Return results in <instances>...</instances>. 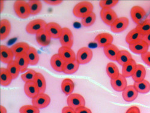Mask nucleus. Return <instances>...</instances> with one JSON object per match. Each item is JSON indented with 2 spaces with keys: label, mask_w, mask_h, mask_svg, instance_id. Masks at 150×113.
<instances>
[{
  "label": "nucleus",
  "mask_w": 150,
  "mask_h": 113,
  "mask_svg": "<svg viewBox=\"0 0 150 113\" xmlns=\"http://www.w3.org/2000/svg\"><path fill=\"white\" fill-rule=\"evenodd\" d=\"M93 5L90 2L82 1L74 6L73 13L76 17L82 19L93 12Z\"/></svg>",
  "instance_id": "nucleus-1"
},
{
  "label": "nucleus",
  "mask_w": 150,
  "mask_h": 113,
  "mask_svg": "<svg viewBox=\"0 0 150 113\" xmlns=\"http://www.w3.org/2000/svg\"><path fill=\"white\" fill-rule=\"evenodd\" d=\"M14 9L17 16L21 19L28 18L31 15L29 4L26 1L21 0L15 1Z\"/></svg>",
  "instance_id": "nucleus-2"
},
{
  "label": "nucleus",
  "mask_w": 150,
  "mask_h": 113,
  "mask_svg": "<svg viewBox=\"0 0 150 113\" xmlns=\"http://www.w3.org/2000/svg\"><path fill=\"white\" fill-rule=\"evenodd\" d=\"M46 25L47 23L43 19H34L28 23L26 27V31L29 34H36L41 30L45 29Z\"/></svg>",
  "instance_id": "nucleus-3"
},
{
  "label": "nucleus",
  "mask_w": 150,
  "mask_h": 113,
  "mask_svg": "<svg viewBox=\"0 0 150 113\" xmlns=\"http://www.w3.org/2000/svg\"><path fill=\"white\" fill-rule=\"evenodd\" d=\"M93 51L88 47H83L79 49L76 55V60L80 65H85L93 58Z\"/></svg>",
  "instance_id": "nucleus-4"
},
{
  "label": "nucleus",
  "mask_w": 150,
  "mask_h": 113,
  "mask_svg": "<svg viewBox=\"0 0 150 113\" xmlns=\"http://www.w3.org/2000/svg\"><path fill=\"white\" fill-rule=\"evenodd\" d=\"M67 103L69 107L76 109L78 108L85 107V100L84 97L78 93H71L67 97Z\"/></svg>",
  "instance_id": "nucleus-5"
},
{
  "label": "nucleus",
  "mask_w": 150,
  "mask_h": 113,
  "mask_svg": "<svg viewBox=\"0 0 150 113\" xmlns=\"http://www.w3.org/2000/svg\"><path fill=\"white\" fill-rule=\"evenodd\" d=\"M100 16L102 21L109 26H111L118 19L117 14L112 9H102L100 11Z\"/></svg>",
  "instance_id": "nucleus-6"
},
{
  "label": "nucleus",
  "mask_w": 150,
  "mask_h": 113,
  "mask_svg": "<svg viewBox=\"0 0 150 113\" xmlns=\"http://www.w3.org/2000/svg\"><path fill=\"white\" fill-rule=\"evenodd\" d=\"M51 102V97L45 93H40L34 98L32 99L33 105L39 109L47 107Z\"/></svg>",
  "instance_id": "nucleus-7"
},
{
  "label": "nucleus",
  "mask_w": 150,
  "mask_h": 113,
  "mask_svg": "<svg viewBox=\"0 0 150 113\" xmlns=\"http://www.w3.org/2000/svg\"><path fill=\"white\" fill-rule=\"evenodd\" d=\"M59 41L62 46L71 48L73 45V35L71 31L68 28H62V34L59 37Z\"/></svg>",
  "instance_id": "nucleus-8"
},
{
  "label": "nucleus",
  "mask_w": 150,
  "mask_h": 113,
  "mask_svg": "<svg viewBox=\"0 0 150 113\" xmlns=\"http://www.w3.org/2000/svg\"><path fill=\"white\" fill-rule=\"evenodd\" d=\"M129 24V20L126 17L118 18L110 26V30L115 33H119L126 30Z\"/></svg>",
  "instance_id": "nucleus-9"
},
{
  "label": "nucleus",
  "mask_w": 150,
  "mask_h": 113,
  "mask_svg": "<svg viewBox=\"0 0 150 113\" xmlns=\"http://www.w3.org/2000/svg\"><path fill=\"white\" fill-rule=\"evenodd\" d=\"M110 85L114 90L121 92L127 87V81L126 77L122 74H120L117 78L110 80Z\"/></svg>",
  "instance_id": "nucleus-10"
},
{
  "label": "nucleus",
  "mask_w": 150,
  "mask_h": 113,
  "mask_svg": "<svg viewBox=\"0 0 150 113\" xmlns=\"http://www.w3.org/2000/svg\"><path fill=\"white\" fill-rule=\"evenodd\" d=\"M45 30L51 36V38L59 39L62 34V28L56 22H49L47 23Z\"/></svg>",
  "instance_id": "nucleus-11"
},
{
  "label": "nucleus",
  "mask_w": 150,
  "mask_h": 113,
  "mask_svg": "<svg viewBox=\"0 0 150 113\" xmlns=\"http://www.w3.org/2000/svg\"><path fill=\"white\" fill-rule=\"evenodd\" d=\"M58 55L65 62L72 61L76 60V55L73 50L67 47L61 46L58 49Z\"/></svg>",
  "instance_id": "nucleus-12"
},
{
  "label": "nucleus",
  "mask_w": 150,
  "mask_h": 113,
  "mask_svg": "<svg viewBox=\"0 0 150 113\" xmlns=\"http://www.w3.org/2000/svg\"><path fill=\"white\" fill-rule=\"evenodd\" d=\"M130 14L133 21L138 25L142 22V20L145 17L146 12L142 7L136 6L132 8Z\"/></svg>",
  "instance_id": "nucleus-13"
},
{
  "label": "nucleus",
  "mask_w": 150,
  "mask_h": 113,
  "mask_svg": "<svg viewBox=\"0 0 150 113\" xmlns=\"http://www.w3.org/2000/svg\"><path fill=\"white\" fill-rule=\"evenodd\" d=\"M13 53L12 52L11 48L5 46L1 45L0 46V59L1 61L6 64H9L13 61Z\"/></svg>",
  "instance_id": "nucleus-14"
},
{
  "label": "nucleus",
  "mask_w": 150,
  "mask_h": 113,
  "mask_svg": "<svg viewBox=\"0 0 150 113\" xmlns=\"http://www.w3.org/2000/svg\"><path fill=\"white\" fill-rule=\"evenodd\" d=\"M148 48L149 45L143 40L129 45V49L131 51L136 54L142 55L148 52Z\"/></svg>",
  "instance_id": "nucleus-15"
},
{
  "label": "nucleus",
  "mask_w": 150,
  "mask_h": 113,
  "mask_svg": "<svg viewBox=\"0 0 150 113\" xmlns=\"http://www.w3.org/2000/svg\"><path fill=\"white\" fill-rule=\"evenodd\" d=\"M122 96L125 101L130 102L137 98L138 96V92L136 90L133 85H129L122 92Z\"/></svg>",
  "instance_id": "nucleus-16"
},
{
  "label": "nucleus",
  "mask_w": 150,
  "mask_h": 113,
  "mask_svg": "<svg viewBox=\"0 0 150 113\" xmlns=\"http://www.w3.org/2000/svg\"><path fill=\"white\" fill-rule=\"evenodd\" d=\"M114 37L110 34L103 33L98 34L95 38V41L98 47H105L108 45L111 44L113 42Z\"/></svg>",
  "instance_id": "nucleus-17"
},
{
  "label": "nucleus",
  "mask_w": 150,
  "mask_h": 113,
  "mask_svg": "<svg viewBox=\"0 0 150 113\" xmlns=\"http://www.w3.org/2000/svg\"><path fill=\"white\" fill-rule=\"evenodd\" d=\"M136 66L137 64L136 61L132 58L122 66V75L126 78L132 77L136 70Z\"/></svg>",
  "instance_id": "nucleus-18"
},
{
  "label": "nucleus",
  "mask_w": 150,
  "mask_h": 113,
  "mask_svg": "<svg viewBox=\"0 0 150 113\" xmlns=\"http://www.w3.org/2000/svg\"><path fill=\"white\" fill-rule=\"evenodd\" d=\"M24 92L26 95L33 99L40 93V91L34 81L25 82L24 85Z\"/></svg>",
  "instance_id": "nucleus-19"
},
{
  "label": "nucleus",
  "mask_w": 150,
  "mask_h": 113,
  "mask_svg": "<svg viewBox=\"0 0 150 113\" xmlns=\"http://www.w3.org/2000/svg\"><path fill=\"white\" fill-rule=\"evenodd\" d=\"M30 46L25 42H19L13 45L11 47L12 52L13 53L15 57L27 54L30 49Z\"/></svg>",
  "instance_id": "nucleus-20"
},
{
  "label": "nucleus",
  "mask_w": 150,
  "mask_h": 113,
  "mask_svg": "<svg viewBox=\"0 0 150 113\" xmlns=\"http://www.w3.org/2000/svg\"><path fill=\"white\" fill-rule=\"evenodd\" d=\"M103 51L106 56L110 60L116 61L120 50L114 44H109L103 48Z\"/></svg>",
  "instance_id": "nucleus-21"
},
{
  "label": "nucleus",
  "mask_w": 150,
  "mask_h": 113,
  "mask_svg": "<svg viewBox=\"0 0 150 113\" xmlns=\"http://www.w3.org/2000/svg\"><path fill=\"white\" fill-rule=\"evenodd\" d=\"M51 37L45 29H43L36 34V41L39 45L42 46H47L51 43Z\"/></svg>",
  "instance_id": "nucleus-22"
},
{
  "label": "nucleus",
  "mask_w": 150,
  "mask_h": 113,
  "mask_svg": "<svg viewBox=\"0 0 150 113\" xmlns=\"http://www.w3.org/2000/svg\"><path fill=\"white\" fill-rule=\"evenodd\" d=\"M144 35L141 34L136 28L131 30L126 37V42L130 45L143 40Z\"/></svg>",
  "instance_id": "nucleus-23"
},
{
  "label": "nucleus",
  "mask_w": 150,
  "mask_h": 113,
  "mask_svg": "<svg viewBox=\"0 0 150 113\" xmlns=\"http://www.w3.org/2000/svg\"><path fill=\"white\" fill-rule=\"evenodd\" d=\"M11 30V24L7 19H2L0 22V39L4 40L8 36Z\"/></svg>",
  "instance_id": "nucleus-24"
},
{
  "label": "nucleus",
  "mask_w": 150,
  "mask_h": 113,
  "mask_svg": "<svg viewBox=\"0 0 150 113\" xmlns=\"http://www.w3.org/2000/svg\"><path fill=\"white\" fill-rule=\"evenodd\" d=\"M65 61L62 60L58 54H54L51 58V65L53 69L58 72H62Z\"/></svg>",
  "instance_id": "nucleus-25"
},
{
  "label": "nucleus",
  "mask_w": 150,
  "mask_h": 113,
  "mask_svg": "<svg viewBox=\"0 0 150 113\" xmlns=\"http://www.w3.org/2000/svg\"><path fill=\"white\" fill-rule=\"evenodd\" d=\"M79 65L80 64L76 60L72 61L65 62L63 69H62V72L68 75L73 74L78 70Z\"/></svg>",
  "instance_id": "nucleus-26"
},
{
  "label": "nucleus",
  "mask_w": 150,
  "mask_h": 113,
  "mask_svg": "<svg viewBox=\"0 0 150 113\" xmlns=\"http://www.w3.org/2000/svg\"><path fill=\"white\" fill-rule=\"evenodd\" d=\"M146 76L145 68L142 65H137L136 70L132 75V78L134 82H140L145 80Z\"/></svg>",
  "instance_id": "nucleus-27"
},
{
  "label": "nucleus",
  "mask_w": 150,
  "mask_h": 113,
  "mask_svg": "<svg viewBox=\"0 0 150 113\" xmlns=\"http://www.w3.org/2000/svg\"><path fill=\"white\" fill-rule=\"evenodd\" d=\"M15 60L18 65L21 73H23L24 72H25V70H27L28 66L30 65L27 54H24L15 57Z\"/></svg>",
  "instance_id": "nucleus-28"
},
{
  "label": "nucleus",
  "mask_w": 150,
  "mask_h": 113,
  "mask_svg": "<svg viewBox=\"0 0 150 113\" xmlns=\"http://www.w3.org/2000/svg\"><path fill=\"white\" fill-rule=\"evenodd\" d=\"M13 78L7 69L1 68L0 69V83L3 86H7L11 84Z\"/></svg>",
  "instance_id": "nucleus-29"
},
{
  "label": "nucleus",
  "mask_w": 150,
  "mask_h": 113,
  "mask_svg": "<svg viewBox=\"0 0 150 113\" xmlns=\"http://www.w3.org/2000/svg\"><path fill=\"white\" fill-rule=\"evenodd\" d=\"M133 85L138 93L144 94L150 91V83L147 80H144L140 82H134Z\"/></svg>",
  "instance_id": "nucleus-30"
},
{
  "label": "nucleus",
  "mask_w": 150,
  "mask_h": 113,
  "mask_svg": "<svg viewBox=\"0 0 150 113\" xmlns=\"http://www.w3.org/2000/svg\"><path fill=\"white\" fill-rule=\"evenodd\" d=\"M74 89L73 81L69 78H66L62 81L61 83V89L63 93L66 95H70L72 93Z\"/></svg>",
  "instance_id": "nucleus-31"
},
{
  "label": "nucleus",
  "mask_w": 150,
  "mask_h": 113,
  "mask_svg": "<svg viewBox=\"0 0 150 113\" xmlns=\"http://www.w3.org/2000/svg\"><path fill=\"white\" fill-rule=\"evenodd\" d=\"M106 72L110 79H115L120 75V71L117 66L114 63L110 62L106 66Z\"/></svg>",
  "instance_id": "nucleus-32"
},
{
  "label": "nucleus",
  "mask_w": 150,
  "mask_h": 113,
  "mask_svg": "<svg viewBox=\"0 0 150 113\" xmlns=\"http://www.w3.org/2000/svg\"><path fill=\"white\" fill-rule=\"evenodd\" d=\"M34 82L37 85L40 93H45L46 88V82L43 75L40 73H37Z\"/></svg>",
  "instance_id": "nucleus-33"
},
{
  "label": "nucleus",
  "mask_w": 150,
  "mask_h": 113,
  "mask_svg": "<svg viewBox=\"0 0 150 113\" xmlns=\"http://www.w3.org/2000/svg\"><path fill=\"white\" fill-rule=\"evenodd\" d=\"M132 59V56L129 51H126V50H121V51H120L118 54L116 61L119 65L123 66L125 63H126L127 62Z\"/></svg>",
  "instance_id": "nucleus-34"
},
{
  "label": "nucleus",
  "mask_w": 150,
  "mask_h": 113,
  "mask_svg": "<svg viewBox=\"0 0 150 113\" xmlns=\"http://www.w3.org/2000/svg\"><path fill=\"white\" fill-rule=\"evenodd\" d=\"M27 55L30 65L34 66L38 63L39 61V55L34 48L30 47Z\"/></svg>",
  "instance_id": "nucleus-35"
},
{
  "label": "nucleus",
  "mask_w": 150,
  "mask_h": 113,
  "mask_svg": "<svg viewBox=\"0 0 150 113\" xmlns=\"http://www.w3.org/2000/svg\"><path fill=\"white\" fill-rule=\"evenodd\" d=\"M7 69L11 75L13 80L17 78L19 76V73L21 72L19 67L15 60H13V61H11L9 64L7 65Z\"/></svg>",
  "instance_id": "nucleus-36"
},
{
  "label": "nucleus",
  "mask_w": 150,
  "mask_h": 113,
  "mask_svg": "<svg viewBox=\"0 0 150 113\" xmlns=\"http://www.w3.org/2000/svg\"><path fill=\"white\" fill-rule=\"evenodd\" d=\"M31 15H35L39 14L42 9V4L38 0H31L28 1Z\"/></svg>",
  "instance_id": "nucleus-37"
},
{
  "label": "nucleus",
  "mask_w": 150,
  "mask_h": 113,
  "mask_svg": "<svg viewBox=\"0 0 150 113\" xmlns=\"http://www.w3.org/2000/svg\"><path fill=\"white\" fill-rule=\"evenodd\" d=\"M136 28L143 35L150 33V19L142 21L141 23L137 25Z\"/></svg>",
  "instance_id": "nucleus-38"
},
{
  "label": "nucleus",
  "mask_w": 150,
  "mask_h": 113,
  "mask_svg": "<svg viewBox=\"0 0 150 113\" xmlns=\"http://www.w3.org/2000/svg\"><path fill=\"white\" fill-rule=\"evenodd\" d=\"M96 15L94 12H92L91 14H90L88 16L82 18L81 20V23L83 25V26L88 27L93 26L96 21Z\"/></svg>",
  "instance_id": "nucleus-39"
},
{
  "label": "nucleus",
  "mask_w": 150,
  "mask_h": 113,
  "mask_svg": "<svg viewBox=\"0 0 150 113\" xmlns=\"http://www.w3.org/2000/svg\"><path fill=\"white\" fill-rule=\"evenodd\" d=\"M37 73V72L33 69H28V70H27L25 73L21 75V78L25 82L34 81Z\"/></svg>",
  "instance_id": "nucleus-40"
},
{
  "label": "nucleus",
  "mask_w": 150,
  "mask_h": 113,
  "mask_svg": "<svg viewBox=\"0 0 150 113\" xmlns=\"http://www.w3.org/2000/svg\"><path fill=\"white\" fill-rule=\"evenodd\" d=\"M20 113H40V109L34 105H23L19 109Z\"/></svg>",
  "instance_id": "nucleus-41"
},
{
  "label": "nucleus",
  "mask_w": 150,
  "mask_h": 113,
  "mask_svg": "<svg viewBox=\"0 0 150 113\" xmlns=\"http://www.w3.org/2000/svg\"><path fill=\"white\" fill-rule=\"evenodd\" d=\"M118 0H102L99 3V5L102 9H112L118 4Z\"/></svg>",
  "instance_id": "nucleus-42"
},
{
  "label": "nucleus",
  "mask_w": 150,
  "mask_h": 113,
  "mask_svg": "<svg viewBox=\"0 0 150 113\" xmlns=\"http://www.w3.org/2000/svg\"><path fill=\"white\" fill-rule=\"evenodd\" d=\"M141 58L144 62L148 66H150V52H146L141 55Z\"/></svg>",
  "instance_id": "nucleus-43"
},
{
  "label": "nucleus",
  "mask_w": 150,
  "mask_h": 113,
  "mask_svg": "<svg viewBox=\"0 0 150 113\" xmlns=\"http://www.w3.org/2000/svg\"><path fill=\"white\" fill-rule=\"evenodd\" d=\"M76 113H92L91 109L85 107H81L75 109Z\"/></svg>",
  "instance_id": "nucleus-44"
},
{
  "label": "nucleus",
  "mask_w": 150,
  "mask_h": 113,
  "mask_svg": "<svg viewBox=\"0 0 150 113\" xmlns=\"http://www.w3.org/2000/svg\"><path fill=\"white\" fill-rule=\"evenodd\" d=\"M126 113H141V111L137 107L133 106L129 108Z\"/></svg>",
  "instance_id": "nucleus-45"
},
{
  "label": "nucleus",
  "mask_w": 150,
  "mask_h": 113,
  "mask_svg": "<svg viewBox=\"0 0 150 113\" xmlns=\"http://www.w3.org/2000/svg\"><path fill=\"white\" fill-rule=\"evenodd\" d=\"M62 113H76L75 109L67 106L65 107L62 109Z\"/></svg>",
  "instance_id": "nucleus-46"
},
{
  "label": "nucleus",
  "mask_w": 150,
  "mask_h": 113,
  "mask_svg": "<svg viewBox=\"0 0 150 113\" xmlns=\"http://www.w3.org/2000/svg\"><path fill=\"white\" fill-rule=\"evenodd\" d=\"M44 2L48 4L52 5V6H56L61 4L62 1V0H57V1H51V0H44Z\"/></svg>",
  "instance_id": "nucleus-47"
},
{
  "label": "nucleus",
  "mask_w": 150,
  "mask_h": 113,
  "mask_svg": "<svg viewBox=\"0 0 150 113\" xmlns=\"http://www.w3.org/2000/svg\"><path fill=\"white\" fill-rule=\"evenodd\" d=\"M143 41L145 42L149 46H150V33L144 35Z\"/></svg>",
  "instance_id": "nucleus-48"
},
{
  "label": "nucleus",
  "mask_w": 150,
  "mask_h": 113,
  "mask_svg": "<svg viewBox=\"0 0 150 113\" xmlns=\"http://www.w3.org/2000/svg\"><path fill=\"white\" fill-rule=\"evenodd\" d=\"M0 111H1V113H7V109L3 106H0Z\"/></svg>",
  "instance_id": "nucleus-49"
},
{
  "label": "nucleus",
  "mask_w": 150,
  "mask_h": 113,
  "mask_svg": "<svg viewBox=\"0 0 150 113\" xmlns=\"http://www.w3.org/2000/svg\"><path fill=\"white\" fill-rule=\"evenodd\" d=\"M3 1H1V11H3Z\"/></svg>",
  "instance_id": "nucleus-50"
}]
</instances>
